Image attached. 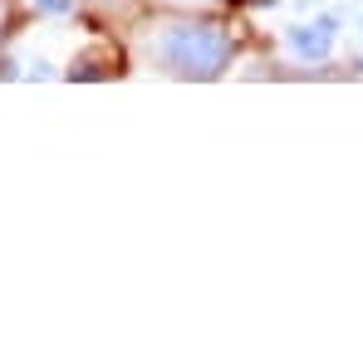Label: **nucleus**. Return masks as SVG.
Here are the masks:
<instances>
[{"mask_svg":"<svg viewBox=\"0 0 363 358\" xmlns=\"http://www.w3.org/2000/svg\"><path fill=\"white\" fill-rule=\"evenodd\" d=\"M143 60L152 64L157 74L167 79H216L226 74V64L236 55L231 35L216 25V20H157L147 35H143Z\"/></svg>","mask_w":363,"mask_h":358,"instance_id":"nucleus-1","label":"nucleus"},{"mask_svg":"<svg viewBox=\"0 0 363 358\" xmlns=\"http://www.w3.org/2000/svg\"><path fill=\"white\" fill-rule=\"evenodd\" d=\"M339 15H319V20H309V25H290V50L300 55L304 64H319V60H329L334 55V40H339Z\"/></svg>","mask_w":363,"mask_h":358,"instance_id":"nucleus-2","label":"nucleus"},{"mask_svg":"<svg viewBox=\"0 0 363 358\" xmlns=\"http://www.w3.org/2000/svg\"><path fill=\"white\" fill-rule=\"evenodd\" d=\"M30 5H35L40 15H69V10H74V0H30Z\"/></svg>","mask_w":363,"mask_h":358,"instance_id":"nucleus-3","label":"nucleus"},{"mask_svg":"<svg viewBox=\"0 0 363 358\" xmlns=\"http://www.w3.org/2000/svg\"><path fill=\"white\" fill-rule=\"evenodd\" d=\"M167 5H216V0H167Z\"/></svg>","mask_w":363,"mask_h":358,"instance_id":"nucleus-4","label":"nucleus"},{"mask_svg":"<svg viewBox=\"0 0 363 358\" xmlns=\"http://www.w3.org/2000/svg\"><path fill=\"white\" fill-rule=\"evenodd\" d=\"M89 5H118V0H89Z\"/></svg>","mask_w":363,"mask_h":358,"instance_id":"nucleus-5","label":"nucleus"}]
</instances>
